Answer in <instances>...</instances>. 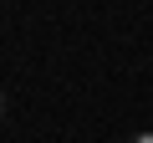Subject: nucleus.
<instances>
[{"label": "nucleus", "mask_w": 153, "mask_h": 143, "mask_svg": "<svg viewBox=\"0 0 153 143\" xmlns=\"http://www.w3.org/2000/svg\"><path fill=\"white\" fill-rule=\"evenodd\" d=\"M138 143H153V133H143V138H138Z\"/></svg>", "instance_id": "1"}, {"label": "nucleus", "mask_w": 153, "mask_h": 143, "mask_svg": "<svg viewBox=\"0 0 153 143\" xmlns=\"http://www.w3.org/2000/svg\"><path fill=\"white\" fill-rule=\"evenodd\" d=\"M0 107H5V97H0Z\"/></svg>", "instance_id": "2"}]
</instances>
